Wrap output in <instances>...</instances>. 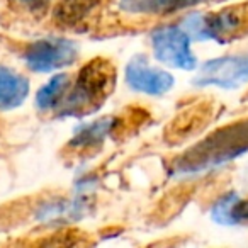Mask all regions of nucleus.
<instances>
[{"mask_svg": "<svg viewBox=\"0 0 248 248\" xmlns=\"http://www.w3.org/2000/svg\"><path fill=\"white\" fill-rule=\"evenodd\" d=\"M248 152V119L228 124L186 152L172 167L175 175H196L217 169Z\"/></svg>", "mask_w": 248, "mask_h": 248, "instance_id": "f257e3e1", "label": "nucleus"}, {"mask_svg": "<svg viewBox=\"0 0 248 248\" xmlns=\"http://www.w3.org/2000/svg\"><path fill=\"white\" fill-rule=\"evenodd\" d=\"M116 72L106 60H92L78 72V77L68 87L62 102L56 106L60 116H83L99 109L106 97L112 92Z\"/></svg>", "mask_w": 248, "mask_h": 248, "instance_id": "f03ea898", "label": "nucleus"}, {"mask_svg": "<svg viewBox=\"0 0 248 248\" xmlns=\"http://www.w3.org/2000/svg\"><path fill=\"white\" fill-rule=\"evenodd\" d=\"M180 28L194 41H217L224 45L247 32L248 2L214 12H192L184 17Z\"/></svg>", "mask_w": 248, "mask_h": 248, "instance_id": "7ed1b4c3", "label": "nucleus"}, {"mask_svg": "<svg viewBox=\"0 0 248 248\" xmlns=\"http://www.w3.org/2000/svg\"><path fill=\"white\" fill-rule=\"evenodd\" d=\"M190 36L180 28V24L162 26L152 32V48L155 58L173 68H196L197 60L190 48Z\"/></svg>", "mask_w": 248, "mask_h": 248, "instance_id": "20e7f679", "label": "nucleus"}, {"mask_svg": "<svg viewBox=\"0 0 248 248\" xmlns=\"http://www.w3.org/2000/svg\"><path fill=\"white\" fill-rule=\"evenodd\" d=\"M78 56L75 43L65 38H45L26 48L24 62L36 73H48L72 65Z\"/></svg>", "mask_w": 248, "mask_h": 248, "instance_id": "39448f33", "label": "nucleus"}, {"mask_svg": "<svg viewBox=\"0 0 248 248\" xmlns=\"http://www.w3.org/2000/svg\"><path fill=\"white\" fill-rule=\"evenodd\" d=\"M197 87L236 89L248 83V55H231L209 60L194 78Z\"/></svg>", "mask_w": 248, "mask_h": 248, "instance_id": "423d86ee", "label": "nucleus"}, {"mask_svg": "<svg viewBox=\"0 0 248 248\" xmlns=\"http://www.w3.org/2000/svg\"><path fill=\"white\" fill-rule=\"evenodd\" d=\"M126 82L133 90L146 95H162L173 85V77L169 72L153 68L143 56H136L126 66Z\"/></svg>", "mask_w": 248, "mask_h": 248, "instance_id": "0eeeda50", "label": "nucleus"}, {"mask_svg": "<svg viewBox=\"0 0 248 248\" xmlns=\"http://www.w3.org/2000/svg\"><path fill=\"white\" fill-rule=\"evenodd\" d=\"M104 0H60L55 21L66 29H85L99 16Z\"/></svg>", "mask_w": 248, "mask_h": 248, "instance_id": "6e6552de", "label": "nucleus"}, {"mask_svg": "<svg viewBox=\"0 0 248 248\" xmlns=\"http://www.w3.org/2000/svg\"><path fill=\"white\" fill-rule=\"evenodd\" d=\"M206 2H214V0H121L119 7L126 14L162 17V16H172L175 12L187 11Z\"/></svg>", "mask_w": 248, "mask_h": 248, "instance_id": "1a4fd4ad", "label": "nucleus"}, {"mask_svg": "<svg viewBox=\"0 0 248 248\" xmlns=\"http://www.w3.org/2000/svg\"><path fill=\"white\" fill-rule=\"evenodd\" d=\"M28 93V78L0 65V109H16L24 102Z\"/></svg>", "mask_w": 248, "mask_h": 248, "instance_id": "9d476101", "label": "nucleus"}, {"mask_svg": "<svg viewBox=\"0 0 248 248\" xmlns=\"http://www.w3.org/2000/svg\"><path fill=\"white\" fill-rule=\"evenodd\" d=\"M114 128H116V119L114 117H102V119L93 121L90 124H85L83 128L77 129L70 145L73 148H80V150L93 148V146L100 145L112 133Z\"/></svg>", "mask_w": 248, "mask_h": 248, "instance_id": "9b49d317", "label": "nucleus"}, {"mask_svg": "<svg viewBox=\"0 0 248 248\" xmlns=\"http://www.w3.org/2000/svg\"><path fill=\"white\" fill-rule=\"evenodd\" d=\"M213 217L221 224L248 223V199H240L236 194L221 197L213 207Z\"/></svg>", "mask_w": 248, "mask_h": 248, "instance_id": "f8f14e48", "label": "nucleus"}, {"mask_svg": "<svg viewBox=\"0 0 248 248\" xmlns=\"http://www.w3.org/2000/svg\"><path fill=\"white\" fill-rule=\"evenodd\" d=\"M70 85H72V82H70V77L66 73L55 75L48 83H45L39 89L38 95H36V107L39 110H55L56 106L65 97Z\"/></svg>", "mask_w": 248, "mask_h": 248, "instance_id": "ddd939ff", "label": "nucleus"}, {"mask_svg": "<svg viewBox=\"0 0 248 248\" xmlns=\"http://www.w3.org/2000/svg\"><path fill=\"white\" fill-rule=\"evenodd\" d=\"M83 206H85V202L78 199L53 201V202L45 204L39 209L38 217L41 221H51V223H56V221H70L82 216L83 209H85Z\"/></svg>", "mask_w": 248, "mask_h": 248, "instance_id": "4468645a", "label": "nucleus"}, {"mask_svg": "<svg viewBox=\"0 0 248 248\" xmlns=\"http://www.w3.org/2000/svg\"><path fill=\"white\" fill-rule=\"evenodd\" d=\"M19 7L26 9L29 12H39V11H45L49 4H51V0H12Z\"/></svg>", "mask_w": 248, "mask_h": 248, "instance_id": "2eb2a0df", "label": "nucleus"}]
</instances>
